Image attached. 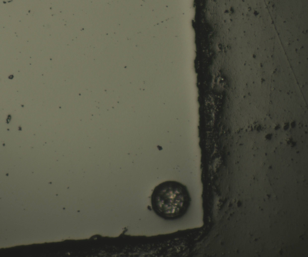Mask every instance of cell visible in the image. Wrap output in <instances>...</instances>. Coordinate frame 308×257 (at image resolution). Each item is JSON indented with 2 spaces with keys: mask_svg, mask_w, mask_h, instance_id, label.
Masks as SVG:
<instances>
[{
  "mask_svg": "<svg viewBox=\"0 0 308 257\" xmlns=\"http://www.w3.org/2000/svg\"><path fill=\"white\" fill-rule=\"evenodd\" d=\"M191 199L186 186L177 181L169 180L155 187L151 203L156 215L165 220H172L184 215L190 205Z\"/></svg>",
  "mask_w": 308,
  "mask_h": 257,
  "instance_id": "cell-1",
  "label": "cell"
}]
</instances>
